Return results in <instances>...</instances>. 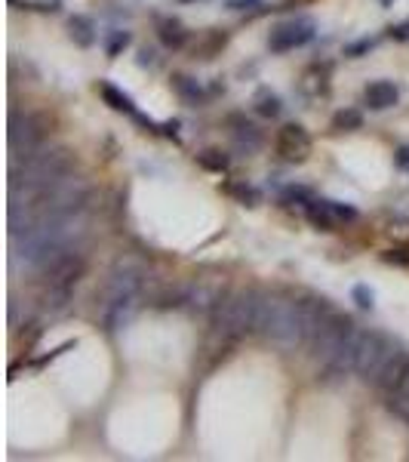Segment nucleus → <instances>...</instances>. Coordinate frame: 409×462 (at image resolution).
Segmentation results:
<instances>
[{"mask_svg": "<svg viewBox=\"0 0 409 462\" xmlns=\"http://www.w3.org/2000/svg\"><path fill=\"white\" fill-rule=\"evenodd\" d=\"M258 333L283 348L302 345L308 339V323H305L302 302H290V299H280V296H262Z\"/></svg>", "mask_w": 409, "mask_h": 462, "instance_id": "nucleus-3", "label": "nucleus"}, {"mask_svg": "<svg viewBox=\"0 0 409 462\" xmlns=\"http://www.w3.org/2000/svg\"><path fill=\"white\" fill-rule=\"evenodd\" d=\"M83 237H87V219H83V210H77V213L40 219L37 225L22 231V235H13V249L31 268L46 272V268L59 265L62 259L77 253Z\"/></svg>", "mask_w": 409, "mask_h": 462, "instance_id": "nucleus-1", "label": "nucleus"}, {"mask_svg": "<svg viewBox=\"0 0 409 462\" xmlns=\"http://www.w3.org/2000/svg\"><path fill=\"white\" fill-rule=\"evenodd\" d=\"M173 83H175V90H179L185 99H194V102L200 99V90H197V83H188V77H175Z\"/></svg>", "mask_w": 409, "mask_h": 462, "instance_id": "nucleus-21", "label": "nucleus"}, {"mask_svg": "<svg viewBox=\"0 0 409 462\" xmlns=\"http://www.w3.org/2000/svg\"><path fill=\"white\" fill-rule=\"evenodd\" d=\"M277 154L290 163H302L305 157L311 154V136L308 129L299 127V124H286L277 136Z\"/></svg>", "mask_w": 409, "mask_h": 462, "instance_id": "nucleus-10", "label": "nucleus"}, {"mask_svg": "<svg viewBox=\"0 0 409 462\" xmlns=\"http://www.w3.org/2000/svg\"><path fill=\"white\" fill-rule=\"evenodd\" d=\"M237 142H240V145L246 142V148H258L262 136H258V129H256L253 124H240V127H237Z\"/></svg>", "mask_w": 409, "mask_h": 462, "instance_id": "nucleus-19", "label": "nucleus"}, {"mask_svg": "<svg viewBox=\"0 0 409 462\" xmlns=\"http://www.w3.org/2000/svg\"><path fill=\"white\" fill-rule=\"evenodd\" d=\"M258 311H262V296L256 293L240 290V293L222 296L219 305L212 308V327L228 339L246 336V333L258 330Z\"/></svg>", "mask_w": 409, "mask_h": 462, "instance_id": "nucleus-4", "label": "nucleus"}, {"mask_svg": "<svg viewBox=\"0 0 409 462\" xmlns=\"http://www.w3.org/2000/svg\"><path fill=\"white\" fill-rule=\"evenodd\" d=\"M391 37H397V41H406V37H409V22L391 28Z\"/></svg>", "mask_w": 409, "mask_h": 462, "instance_id": "nucleus-25", "label": "nucleus"}, {"mask_svg": "<svg viewBox=\"0 0 409 462\" xmlns=\"http://www.w3.org/2000/svg\"><path fill=\"white\" fill-rule=\"evenodd\" d=\"M314 37V22L311 18H293V22L277 25L271 37H268V46L274 53H290L295 46H305Z\"/></svg>", "mask_w": 409, "mask_h": 462, "instance_id": "nucleus-8", "label": "nucleus"}, {"mask_svg": "<svg viewBox=\"0 0 409 462\" xmlns=\"http://www.w3.org/2000/svg\"><path fill=\"white\" fill-rule=\"evenodd\" d=\"M400 355H403V348L397 345L394 339L382 336V333H366V330H364V339H360V351H357V373L376 385L378 379H382L385 370L391 367Z\"/></svg>", "mask_w": 409, "mask_h": 462, "instance_id": "nucleus-6", "label": "nucleus"}, {"mask_svg": "<svg viewBox=\"0 0 409 462\" xmlns=\"http://www.w3.org/2000/svg\"><path fill=\"white\" fill-rule=\"evenodd\" d=\"M391 410L409 422V367H406V373L400 376V382L391 388Z\"/></svg>", "mask_w": 409, "mask_h": 462, "instance_id": "nucleus-14", "label": "nucleus"}, {"mask_svg": "<svg viewBox=\"0 0 409 462\" xmlns=\"http://www.w3.org/2000/svg\"><path fill=\"white\" fill-rule=\"evenodd\" d=\"M71 170V154L65 148L55 151H37L28 161H18L9 166V185H25V188H43L55 179L68 176Z\"/></svg>", "mask_w": 409, "mask_h": 462, "instance_id": "nucleus-5", "label": "nucleus"}, {"mask_svg": "<svg viewBox=\"0 0 409 462\" xmlns=\"http://www.w3.org/2000/svg\"><path fill=\"white\" fill-rule=\"evenodd\" d=\"M129 46V34L126 31H114L111 34V41H108V55H117L120 50H126Z\"/></svg>", "mask_w": 409, "mask_h": 462, "instance_id": "nucleus-23", "label": "nucleus"}, {"mask_svg": "<svg viewBox=\"0 0 409 462\" xmlns=\"http://www.w3.org/2000/svg\"><path fill=\"white\" fill-rule=\"evenodd\" d=\"M197 163L203 166V170L222 173V170H228V154H222V151H216V148H209V151L197 154Z\"/></svg>", "mask_w": 409, "mask_h": 462, "instance_id": "nucleus-16", "label": "nucleus"}, {"mask_svg": "<svg viewBox=\"0 0 409 462\" xmlns=\"http://www.w3.org/2000/svg\"><path fill=\"white\" fill-rule=\"evenodd\" d=\"M228 191L237 194V198L244 200V203H249V207H256V203H258V191L249 188V185H228Z\"/></svg>", "mask_w": 409, "mask_h": 462, "instance_id": "nucleus-20", "label": "nucleus"}, {"mask_svg": "<svg viewBox=\"0 0 409 462\" xmlns=\"http://www.w3.org/2000/svg\"><path fill=\"white\" fill-rule=\"evenodd\" d=\"M256 111L262 117H277V114H280V99H277L274 92L262 90V92H258V99H256Z\"/></svg>", "mask_w": 409, "mask_h": 462, "instance_id": "nucleus-17", "label": "nucleus"}, {"mask_svg": "<svg viewBox=\"0 0 409 462\" xmlns=\"http://www.w3.org/2000/svg\"><path fill=\"white\" fill-rule=\"evenodd\" d=\"M99 92H102V99H105L114 111H124V114L138 117V111H136V105H133V99H129L124 90H117L114 83H99Z\"/></svg>", "mask_w": 409, "mask_h": 462, "instance_id": "nucleus-12", "label": "nucleus"}, {"mask_svg": "<svg viewBox=\"0 0 409 462\" xmlns=\"http://www.w3.org/2000/svg\"><path fill=\"white\" fill-rule=\"evenodd\" d=\"M360 127H364V114L354 108L339 111V114L332 117V129H360Z\"/></svg>", "mask_w": 409, "mask_h": 462, "instance_id": "nucleus-18", "label": "nucleus"}, {"mask_svg": "<svg viewBox=\"0 0 409 462\" xmlns=\"http://www.w3.org/2000/svg\"><path fill=\"white\" fill-rule=\"evenodd\" d=\"M351 296H354V302L360 305V308H373V290H369L366 284H357Z\"/></svg>", "mask_w": 409, "mask_h": 462, "instance_id": "nucleus-22", "label": "nucleus"}, {"mask_svg": "<svg viewBox=\"0 0 409 462\" xmlns=\"http://www.w3.org/2000/svg\"><path fill=\"white\" fill-rule=\"evenodd\" d=\"M360 339H364V330L357 323H351L348 318L329 311L327 318L320 321V327L311 333V345L314 355H317L320 364H327L336 373H351L357 370V351H360Z\"/></svg>", "mask_w": 409, "mask_h": 462, "instance_id": "nucleus-2", "label": "nucleus"}, {"mask_svg": "<svg viewBox=\"0 0 409 462\" xmlns=\"http://www.w3.org/2000/svg\"><path fill=\"white\" fill-rule=\"evenodd\" d=\"M43 142V124L34 114H18L13 111L9 117V157L13 163L28 161L31 154H37V148Z\"/></svg>", "mask_w": 409, "mask_h": 462, "instance_id": "nucleus-7", "label": "nucleus"}, {"mask_svg": "<svg viewBox=\"0 0 409 462\" xmlns=\"http://www.w3.org/2000/svg\"><path fill=\"white\" fill-rule=\"evenodd\" d=\"M373 46H376V41H373V37H366V41H357V43L345 46V53L348 55H360V53H366V50H373Z\"/></svg>", "mask_w": 409, "mask_h": 462, "instance_id": "nucleus-24", "label": "nucleus"}, {"mask_svg": "<svg viewBox=\"0 0 409 462\" xmlns=\"http://www.w3.org/2000/svg\"><path fill=\"white\" fill-rule=\"evenodd\" d=\"M397 166L409 170V148H400V151H397Z\"/></svg>", "mask_w": 409, "mask_h": 462, "instance_id": "nucleus-27", "label": "nucleus"}, {"mask_svg": "<svg viewBox=\"0 0 409 462\" xmlns=\"http://www.w3.org/2000/svg\"><path fill=\"white\" fill-rule=\"evenodd\" d=\"M157 31H160V41L166 46H173V50H179V46L188 41V31H185V25L179 18H160V22H157Z\"/></svg>", "mask_w": 409, "mask_h": 462, "instance_id": "nucleus-13", "label": "nucleus"}, {"mask_svg": "<svg viewBox=\"0 0 409 462\" xmlns=\"http://www.w3.org/2000/svg\"><path fill=\"white\" fill-rule=\"evenodd\" d=\"M397 99H400V92H397V87L391 80H376L366 87V105L376 108V111H385L397 105Z\"/></svg>", "mask_w": 409, "mask_h": 462, "instance_id": "nucleus-11", "label": "nucleus"}, {"mask_svg": "<svg viewBox=\"0 0 409 462\" xmlns=\"http://www.w3.org/2000/svg\"><path fill=\"white\" fill-rule=\"evenodd\" d=\"M68 28H71V37L80 46H89L96 41V25H92V18H87V16H74L68 22Z\"/></svg>", "mask_w": 409, "mask_h": 462, "instance_id": "nucleus-15", "label": "nucleus"}, {"mask_svg": "<svg viewBox=\"0 0 409 462\" xmlns=\"http://www.w3.org/2000/svg\"><path fill=\"white\" fill-rule=\"evenodd\" d=\"M256 4H262V0H228L231 9H246V6H256Z\"/></svg>", "mask_w": 409, "mask_h": 462, "instance_id": "nucleus-26", "label": "nucleus"}, {"mask_svg": "<svg viewBox=\"0 0 409 462\" xmlns=\"http://www.w3.org/2000/svg\"><path fill=\"white\" fill-rule=\"evenodd\" d=\"M138 286H142V272H136V268H129V265H117L105 286V308L136 299Z\"/></svg>", "mask_w": 409, "mask_h": 462, "instance_id": "nucleus-9", "label": "nucleus"}]
</instances>
